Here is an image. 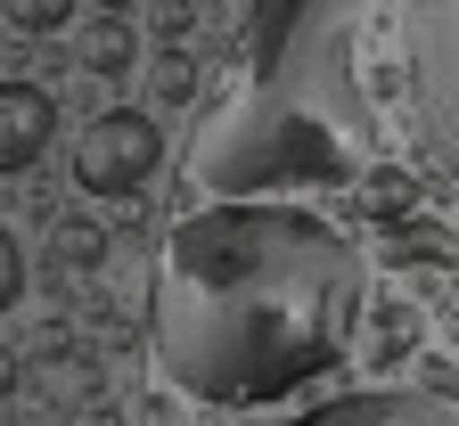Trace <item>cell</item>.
<instances>
[{"instance_id":"12","label":"cell","mask_w":459,"mask_h":426,"mask_svg":"<svg viewBox=\"0 0 459 426\" xmlns=\"http://www.w3.org/2000/svg\"><path fill=\"white\" fill-rule=\"evenodd\" d=\"M140 9V0H99V17H132Z\"/></svg>"},{"instance_id":"4","label":"cell","mask_w":459,"mask_h":426,"mask_svg":"<svg viewBox=\"0 0 459 426\" xmlns=\"http://www.w3.org/2000/svg\"><path fill=\"white\" fill-rule=\"evenodd\" d=\"M156 164H164V132H156V115H140V107H99L91 124L74 132V189H91V197H140L148 180H156Z\"/></svg>"},{"instance_id":"2","label":"cell","mask_w":459,"mask_h":426,"mask_svg":"<svg viewBox=\"0 0 459 426\" xmlns=\"http://www.w3.org/2000/svg\"><path fill=\"white\" fill-rule=\"evenodd\" d=\"M377 156L361 91V0H247L189 132L197 197L344 189Z\"/></svg>"},{"instance_id":"13","label":"cell","mask_w":459,"mask_h":426,"mask_svg":"<svg viewBox=\"0 0 459 426\" xmlns=\"http://www.w3.org/2000/svg\"><path fill=\"white\" fill-rule=\"evenodd\" d=\"M9 386H17V361H9V352H0V394H9Z\"/></svg>"},{"instance_id":"8","label":"cell","mask_w":459,"mask_h":426,"mask_svg":"<svg viewBox=\"0 0 459 426\" xmlns=\"http://www.w3.org/2000/svg\"><path fill=\"white\" fill-rule=\"evenodd\" d=\"M148 99H156V107H197V99H205L197 57H189V49H156V57H148Z\"/></svg>"},{"instance_id":"6","label":"cell","mask_w":459,"mask_h":426,"mask_svg":"<svg viewBox=\"0 0 459 426\" xmlns=\"http://www.w3.org/2000/svg\"><path fill=\"white\" fill-rule=\"evenodd\" d=\"M49 140H57V99H49V83L9 74V83H0V180L33 172L49 156Z\"/></svg>"},{"instance_id":"5","label":"cell","mask_w":459,"mask_h":426,"mask_svg":"<svg viewBox=\"0 0 459 426\" xmlns=\"http://www.w3.org/2000/svg\"><path fill=\"white\" fill-rule=\"evenodd\" d=\"M238 426H459V410L419 386H361V394H328L287 418H238Z\"/></svg>"},{"instance_id":"10","label":"cell","mask_w":459,"mask_h":426,"mask_svg":"<svg viewBox=\"0 0 459 426\" xmlns=\"http://www.w3.org/2000/svg\"><path fill=\"white\" fill-rule=\"evenodd\" d=\"M0 17H9V33L41 41V33H66L74 25V0H0Z\"/></svg>"},{"instance_id":"9","label":"cell","mask_w":459,"mask_h":426,"mask_svg":"<svg viewBox=\"0 0 459 426\" xmlns=\"http://www.w3.org/2000/svg\"><path fill=\"white\" fill-rule=\"evenodd\" d=\"M49 255H57V271H99V263H107V230H99L91 213H57Z\"/></svg>"},{"instance_id":"3","label":"cell","mask_w":459,"mask_h":426,"mask_svg":"<svg viewBox=\"0 0 459 426\" xmlns=\"http://www.w3.org/2000/svg\"><path fill=\"white\" fill-rule=\"evenodd\" d=\"M402 66L443 172L459 180V0H402Z\"/></svg>"},{"instance_id":"1","label":"cell","mask_w":459,"mask_h":426,"mask_svg":"<svg viewBox=\"0 0 459 426\" xmlns=\"http://www.w3.org/2000/svg\"><path fill=\"white\" fill-rule=\"evenodd\" d=\"M369 271L336 222L279 197H205L164 230L148 271V344L213 410H263L336 369Z\"/></svg>"},{"instance_id":"7","label":"cell","mask_w":459,"mask_h":426,"mask_svg":"<svg viewBox=\"0 0 459 426\" xmlns=\"http://www.w3.org/2000/svg\"><path fill=\"white\" fill-rule=\"evenodd\" d=\"M74 66L99 74V83H124V74L140 66V33H132V17H91L82 41H74Z\"/></svg>"},{"instance_id":"11","label":"cell","mask_w":459,"mask_h":426,"mask_svg":"<svg viewBox=\"0 0 459 426\" xmlns=\"http://www.w3.org/2000/svg\"><path fill=\"white\" fill-rule=\"evenodd\" d=\"M25 303V247H17V230L0 222V312H17Z\"/></svg>"}]
</instances>
